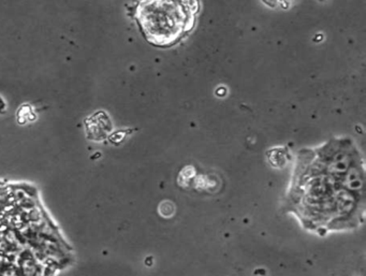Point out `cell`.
I'll return each instance as SVG.
<instances>
[{
    "mask_svg": "<svg viewBox=\"0 0 366 276\" xmlns=\"http://www.w3.org/2000/svg\"><path fill=\"white\" fill-rule=\"evenodd\" d=\"M198 12V1L153 0L138 3L134 15L149 44L168 48L192 32Z\"/></svg>",
    "mask_w": 366,
    "mask_h": 276,
    "instance_id": "1",
    "label": "cell"
}]
</instances>
